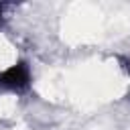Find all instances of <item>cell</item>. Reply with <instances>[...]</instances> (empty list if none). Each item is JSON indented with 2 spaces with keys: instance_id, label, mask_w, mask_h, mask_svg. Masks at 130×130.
<instances>
[{
  "instance_id": "3",
  "label": "cell",
  "mask_w": 130,
  "mask_h": 130,
  "mask_svg": "<svg viewBox=\"0 0 130 130\" xmlns=\"http://www.w3.org/2000/svg\"><path fill=\"white\" fill-rule=\"evenodd\" d=\"M128 91H130V89H128Z\"/></svg>"
},
{
  "instance_id": "1",
  "label": "cell",
  "mask_w": 130,
  "mask_h": 130,
  "mask_svg": "<svg viewBox=\"0 0 130 130\" xmlns=\"http://www.w3.org/2000/svg\"><path fill=\"white\" fill-rule=\"evenodd\" d=\"M32 87V71L26 59H18L0 71V93H26Z\"/></svg>"
},
{
  "instance_id": "2",
  "label": "cell",
  "mask_w": 130,
  "mask_h": 130,
  "mask_svg": "<svg viewBox=\"0 0 130 130\" xmlns=\"http://www.w3.org/2000/svg\"><path fill=\"white\" fill-rule=\"evenodd\" d=\"M10 4H6V2H0V26H4L6 24V8H8Z\"/></svg>"
}]
</instances>
